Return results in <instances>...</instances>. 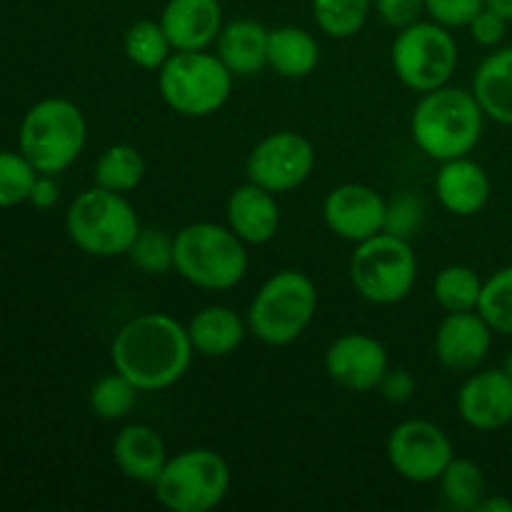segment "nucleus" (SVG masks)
Listing matches in <instances>:
<instances>
[{
	"label": "nucleus",
	"instance_id": "f257e3e1",
	"mask_svg": "<svg viewBox=\"0 0 512 512\" xmlns=\"http://www.w3.org/2000/svg\"><path fill=\"white\" fill-rule=\"evenodd\" d=\"M188 328L165 313L128 320L110 345V360L138 390H163L178 383L193 360Z\"/></svg>",
	"mask_w": 512,
	"mask_h": 512
},
{
	"label": "nucleus",
	"instance_id": "f03ea898",
	"mask_svg": "<svg viewBox=\"0 0 512 512\" xmlns=\"http://www.w3.org/2000/svg\"><path fill=\"white\" fill-rule=\"evenodd\" d=\"M483 108L478 98L463 88H435L420 98L410 118V133L415 145L428 158H465L478 145L483 133Z\"/></svg>",
	"mask_w": 512,
	"mask_h": 512
},
{
	"label": "nucleus",
	"instance_id": "7ed1b4c3",
	"mask_svg": "<svg viewBox=\"0 0 512 512\" xmlns=\"http://www.w3.org/2000/svg\"><path fill=\"white\" fill-rule=\"evenodd\" d=\"M175 270L195 288L228 290L245 278V243L218 223H190L175 235Z\"/></svg>",
	"mask_w": 512,
	"mask_h": 512
},
{
	"label": "nucleus",
	"instance_id": "20e7f679",
	"mask_svg": "<svg viewBox=\"0 0 512 512\" xmlns=\"http://www.w3.org/2000/svg\"><path fill=\"white\" fill-rule=\"evenodd\" d=\"M88 125L75 103L45 98L25 113L20 123V153L40 175H55L83 153Z\"/></svg>",
	"mask_w": 512,
	"mask_h": 512
},
{
	"label": "nucleus",
	"instance_id": "39448f33",
	"mask_svg": "<svg viewBox=\"0 0 512 512\" xmlns=\"http://www.w3.org/2000/svg\"><path fill=\"white\" fill-rule=\"evenodd\" d=\"M65 230L83 253L95 258H115L128 255L140 225L133 205L123 198V193L95 185L70 203Z\"/></svg>",
	"mask_w": 512,
	"mask_h": 512
},
{
	"label": "nucleus",
	"instance_id": "423d86ee",
	"mask_svg": "<svg viewBox=\"0 0 512 512\" xmlns=\"http://www.w3.org/2000/svg\"><path fill=\"white\" fill-rule=\"evenodd\" d=\"M158 90L168 108L185 118L218 113L233 90V73L218 55L205 50H178L158 73Z\"/></svg>",
	"mask_w": 512,
	"mask_h": 512
},
{
	"label": "nucleus",
	"instance_id": "0eeeda50",
	"mask_svg": "<svg viewBox=\"0 0 512 512\" xmlns=\"http://www.w3.org/2000/svg\"><path fill=\"white\" fill-rule=\"evenodd\" d=\"M318 310V290L300 270H280L263 283L248 310L250 333L265 345H290Z\"/></svg>",
	"mask_w": 512,
	"mask_h": 512
},
{
	"label": "nucleus",
	"instance_id": "6e6552de",
	"mask_svg": "<svg viewBox=\"0 0 512 512\" xmlns=\"http://www.w3.org/2000/svg\"><path fill=\"white\" fill-rule=\"evenodd\" d=\"M418 258L410 240L393 233H378L363 240L350 258V283L363 300L373 305H395L413 290Z\"/></svg>",
	"mask_w": 512,
	"mask_h": 512
},
{
	"label": "nucleus",
	"instance_id": "1a4fd4ad",
	"mask_svg": "<svg viewBox=\"0 0 512 512\" xmlns=\"http://www.w3.org/2000/svg\"><path fill=\"white\" fill-rule=\"evenodd\" d=\"M155 498L173 512H208L218 508L230 488V468L215 450H183L165 463L155 480Z\"/></svg>",
	"mask_w": 512,
	"mask_h": 512
},
{
	"label": "nucleus",
	"instance_id": "9d476101",
	"mask_svg": "<svg viewBox=\"0 0 512 512\" xmlns=\"http://www.w3.org/2000/svg\"><path fill=\"white\" fill-rule=\"evenodd\" d=\"M390 63L405 88L430 93L453 78L458 68V43L445 25L418 20L398 33L390 50Z\"/></svg>",
	"mask_w": 512,
	"mask_h": 512
},
{
	"label": "nucleus",
	"instance_id": "9b49d317",
	"mask_svg": "<svg viewBox=\"0 0 512 512\" xmlns=\"http://www.w3.org/2000/svg\"><path fill=\"white\" fill-rule=\"evenodd\" d=\"M315 168V148L305 135L293 130H278L260 140L248 155L250 183L270 190V193H288L303 185Z\"/></svg>",
	"mask_w": 512,
	"mask_h": 512
},
{
	"label": "nucleus",
	"instance_id": "f8f14e48",
	"mask_svg": "<svg viewBox=\"0 0 512 512\" xmlns=\"http://www.w3.org/2000/svg\"><path fill=\"white\" fill-rule=\"evenodd\" d=\"M388 460L400 478L410 483L440 480L453 455V443L430 420H405L388 435Z\"/></svg>",
	"mask_w": 512,
	"mask_h": 512
},
{
	"label": "nucleus",
	"instance_id": "ddd939ff",
	"mask_svg": "<svg viewBox=\"0 0 512 512\" xmlns=\"http://www.w3.org/2000/svg\"><path fill=\"white\" fill-rule=\"evenodd\" d=\"M325 370L335 385L353 393H368L388 373V350L378 338L363 333H345L330 343Z\"/></svg>",
	"mask_w": 512,
	"mask_h": 512
},
{
	"label": "nucleus",
	"instance_id": "4468645a",
	"mask_svg": "<svg viewBox=\"0 0 512 512\" xmlns=\"http://www.w3.org/2000/svg\"><path fill=\"white\" fill-rule=\"evenodd\" d=\"M388 203L383 195L360 183H345L330 190L323 203L325 225L338 238L363 243L385 230Z\"/></svg>",
	"mask_w": 512,
	"mask_h": 512
},
{
	"label": "nucleus",
	"instance_id": "2eb2a0df",
	"mask_svg": "<svg viewBox=\"0 0 512 512\" xmlns=\"http://www.w3.org/2000/svg\"><path fill=\"white\" fill-rule=\"evenodd\" d=\"M493 345V328L485 318L473 310L465 313H448L435 335V355L440 363L455 373L475 370L490 353Z\"/></svg>",
	"mask_w": 512,
	"mask_h": 512
},
{
	"label": "nucleus",
	"instance_id": "dca6fc26",
	"mask_svg": "<svg viewBox=\"0 0 512 512\" xmlns=\"http://www.w3.org/2000/svg\"><path fill=\"white\" fill-rule=\"evenodd\" d=\"M458 413L470 428L498 430L512 423V378L505 370L470 375L458 393Z\"/></svg>",
	"mask_w": 512,
	"mask_h": 512
},
{
	"label": "nucleus",
	"instance_id": "f3484780",
	"mask_svg": "<svg viewBox=\"0 0 512 512\" xmlns=\"http://www.w3.org/2000/svg\"><path fill=\"white\" fill-rule=\"evenodd\" d=\"M173 50H205L223 30L218 0H168L160 15Z\"/></svg>",
	"mask_w": 512,
	"mask_h": 512
},
{
	"label": "nucleus",
	"instance_id": "a211bd4d",
	"mask_svg": "<svg viewBox=\"0 0 512 512\" xmlns=\"http://www.w3.org/2000/svg\"><path fill=\"white\" fill-rule=\"evenodd\" d=\"M228 225L243 243L263 245L275 238L280 225V208L275 193L248 183L228 198Z\"/></svg>",
	"mask_w": 512,
	"mask_h": 512
},
{
	"label": "nucleus",
	"instance_id": "6ab92c4d",
	"mask_svg": "<svg viewBox=\"0 0 512 512\" xmlns=\"http://www.w3.org/2000/svg\"><path fill=\"white\" fill-rule=\"evenodd\" d=\"M435 193L448 213L468 218V215L480 213L488 203L490 178L483 165L470 160L468 155L445 160L435 178Z\"/></svg>",
	"mask_w": 512,
	"mask_h": 512
},
{
	"label": "nucleus",
	"instance_id": "aec40b11",
	"mask_svg": "<svg viewBox=\"0 0 512 512\" xmlns=\"http://www.w3.org/2000/svg\"><path fill=\"white\" fill-rule=\"evenodd\" d=\"M113 458L120 473L138 483H155L163 473L168 455L160 433L150 425H125L113 440Z\"/></svg>",
	"mask_w": 512,
	"mask_h": 512
},
{
	"label": "nucleus",
	"instance_id": "412c9836",
	"mask_svg": "<svg viewBox=\"0 0 512 512\" xmlns=\"http://www.w3.org/2000/svg\"><path fill=\"white\" fill-rule=\"evenodd\" d=\"M218 58L240 78L258 75L268 65V28L258 20H233L218 35Z\"/></svg>",
	"mask_w": 512,
	"mask_h": 512
},
{
	"label": "nucleus",
	"instance_id": "4be33fe9",
	"mask_svg": "<svg viewBox=\"0 0 512 512\" xmlns=\"http://www.w3.org/2000/svg\"><path fill=\"white\" fill-rule=\"evenodd\" d=\"M188 335L195 353L205 355V358H225L243 343L245 323L235 310L225 308V305H208L193 315Z\"/></svg>",
	"mask_w": 512,
	"mask_h": 512
},
{
	"label": "nucleus",
	"instance_id": "5701e85b",
	"mask_svg": "<svg viewBox=\"0 0 512 512\" xmlns=\"http://www.w3.org/2000/svg\"><path fill=\"white\" fill-rule=\"evenodd\" d=\"M473 95L488 118L512 125V45L480 63L473 78Z\"/></svg>",
	"mask_w": 512,
	"mask_h": 512
},
{
	"label": "nucleus",
	"instance_id": "b1692460",
	"mask_svg": "<svg viewBox=\"0 0 512 512\" xmlns=\"http://www.w3.org/2000/svg\"><path fill=\"white\" fill-rule=\"evenodd\" d=\"M318 40L303 28L283 25L268 30V65L283 78H305L318 68Z\"/></svg>",
	"mask_w": 512,
	"mask_h": 512
},
{
	"label": "nucleus",
	"instance_id": "393cba45",
	"mask_svg": "<svg viewBox=\"0 0 512 512\" xmlns=\"http://www.w3.org/2000/svg\"><path fill=\"white\" fill-rule=\"evenodd\" d=\"M145 175V160L138 148L128 143L110 145L95 163V185L113 193H130Z\"/></svg>",
	"mask_w": 512,
	"mask_h": 512
},
{
	"label": "nucleus",
	"instance_id": "a878e982",
	"mask_svg": "<svg viewBox=\"0 0 512 512\" xmlns=\"http://www.w3.org/2000/svg\"><path fill=\"white\" fill-rule=\"evenodd\" d=\"M440 490L453 510H475L485 498V475L473 460L453 458L440 475Z\"/></svg>",
	"mask_w": 512,
	"mask_h": 512
},
{
	"label": "nucleus",
	"instance_id": "bb28decb",
	"mask_svg": "<svg viewBox=\"0 0 512 512\" xmlns=\"http://www.w3.org/2000/svg\"><path fill=\"white\" fill-rule=\"evenodd\" d=\"M433 293L440 308L448 310V313L478 310L480 293H483V280L468 265H448L435 278Z\"/></svg>",
	"mask_w": 512,
	"mask_h": 512
},
{
	"label": "nucleus",
	"instance_id": "cd10ccee",
	"mask_svg": "<svg viewBox=\"0 0 512 512\" xmlns=\"http://www.w3.org/2000/svg\"><path fill=\"white\" fill-rule=\"evenodd\" d=\"M123 48L130 63L145 70H160L165 65V60L173 55L170 53L173 45H170L163 25L155 23V20H138V23L130 25L125 30Z\"/></svg>",
	"mask_w": 512,
	"mask_h": 512
},
{
	"label": "nucleus",
	"instance_id": "c85d7f7f",
	"mask_svg": "<svg viewBox=\"0 0 512 512\" xmlns=\"http://www.w3.org/2000/svg\"><path fill=\"white\" fill-rule=\"evenodd\" d=\"M373 0H313L315 23L330 38H353L368 20Z\"/></svg>",
	"mask_w": 512,
	"mask_h": 512
},
{
	"label": "nucleus",
	"instance_id": "c756f323",
	"mask_svg": "<svg viewBox=\"0 0 512 512\" xmlns=\"http://www.w3.org/2000/svg\"><path fill=\"white\" fill-rule=\"evenodd\" d=\"M140 390L130 383L125 375H120L118 370L110 375H103L98 383L90 388L88 403L98 418L103 420H120L135 408L138 403Z\"/></svg>",
	"mask_w": 512,
	"mask_h": 512
},
{
	"label": "nucleus",
	"instance_id": "7c9ffc66",
	"mask_svg": "<svg viewBox=\"0 0 512 512\" xmlns=\"http://www.w3.org/2000/svg\"><path fill=\"white\" fill-rule=\"evenodd\" d=\"M478 313L493 333L512 335V265L500 268L483 283L478 300Z\"/></svg>",
	"mask_w": 512,
	"mask_h": 512
},
{
	"label": "nucleus",
	"instance_id": "2f4dec72",
	"mask_svg": "<svg viewBox=\"0 0 512 512\" xmlns=\"http://www.w3.org/2000/svg\"><path fill=\"white\" fill-rule=\"evenodd\" d=\"M130 263L148 275H165L175 268V238L165 230L145 228L135 235L128 250Z\"/></svg>",
	"mask_w": 512,
	"mask_h": 512
},
{
	"label": "nucleus",
	"instance_id": "473e14b6",
	"mask_svg": "<svg viewBox=\"0 0 512 512\" xmlns=\"http://www.w3.org/2000/svg\"><path fill=\"white\" fill-rule=\"evenodd\" d=\"M38 175V170L30 165L23 153L0 150V208L30 200V190H33Z\"/></svg>",
	"mask_w": 512,
	"mask_h": 512
},
{
	"label": "nucleus",
	"instance_id": "72a5a7b5",
	"mask_svg": "<svg viewBox=\"0 0 512 512\" xmlns=\"http://www.w3.org/2000/svg\"><path fill=\"white\" fill-rule=\"evenodd\" d=\"M425 218V203L415 195L403 193L388 205V215H385V233H393L398 238L410 240L420 230Z\"/></svg>",
	"mask_w": 512,
	"mask_h": 512
},
{
	"label": "nucleus",
	"instance_id": "f704fd0d",
	"mask_svg": "<svg viewBox=\"0 0 512 512\" xmlns=\"http://www.w3.org/2000/svg\"><path fill=\"white\" fill-rule=\"evenodd\" d=\"M485 8V0H425V13L445 28H463Z\"/></svg>",
	"mask_w": 512,
	"mask_h": 512
},
{
	"label": "nucleus",
	"instance_id": "c9c22d12",
	"mask_svg": "<svg viewBox=\"0 0 512 512\" xmlns=\"http://www.w3.org/2000/svg\"><path fill=\"white\" fill-rule=\"evenodd\" d=\"M375 10L390 28H408L425 13V0H373Z\"/></svg>",
	"mask_w": 512,
	"mask_h": 512
},
{
	"label": "nucleus",
	"instance_id": "e433bc0d",
	"mask_svg": "<svg viewBox=\"0 0 512 512\" xmlns=\"http://www.w3.org/2000/svg\"><path fill=\"white\" fill-rule=\"evenodd\" d=\"M508 23L510 20H505L503 15H498L495 10L483 8L473 20H470L468 28H470V35H473L475 43L490 48V45L503 43L505 33H508Z\"/></svg>",
	"mask_w": 512,
	"mask_h": 512
},
{
	"label": "nucleus",
	"instance_id": "4c0bfd02",
	"mask_svg": "<svg viewBox=\"0 0 512 512\" xmlns=\"http://www.w3.org/2000/svg\"><path fill=\"white\" fill-rule=\"evenodd\" d=\"M378 388L388 403L403 405L413 398L415 378L408 373V370H388V373H385V378L380 380Z\"/></svg>",
	"mask_w": 512,
	"mask_h": 512
},
{
	"label": "nucleus",
	"instance_id": "58836bf2",
	"mask_svg": "<svg viewBox=\"0 0 512 512\" xmlns=\"http://www.w3.org/2000/svg\"><path fill=\"white\" fill-rule=\"evenodd\" d=\"M30 203L35 208H53L58 203V183L50 175H38L33 190H30Z\"/></svg>",
	"mask_w": 512,
	"mask_h": 512
},
{
	"label": "nucleus",
	"instance_id": "ea45409f",
	"mask_svg": "<svg viewBox=\"0 0 512 512\" xmlns=\"http://www.w3.org/2000/svg\"><path fill=\"white\" fill-rule=\"evenodd\" d=\"M475 510L480 512H512V500L508 498H483Z\"/></svg>",
	"mask_w": 512,
	"mask_h": 512
},
{
	"label": "nucleus",
	"instance_id": "a19ab883",
	"mask_svg": "<svg viewBox=\"0 0 512 512\" xmlns=\"http://www.w3.org/2000/svg\"><path fill=\"white\" fill-rule=\"evenodd\" d=\"M485 8L495 10L505 20H512V0H485Z\"/></svg>",
	"mask_w": 512,
	"mask_h": 512
},
{
	"label": "nucleus",
	"instance_id": "79ce46f5",
	"mask_svg": "<svg viewBox=\"0 0 512 512\" xmlns=\"http://www.w3.org/2000/svg\"><path fill=\"white\" fill-rule=\"evenodd\" d=\"M503 370H505V373H508V375H510V378H512V348H510V353H508V355H505V363H503Z\"/></svg>",
	"mask_w": 512,
	"mask_h": 512
}]
</instances>
